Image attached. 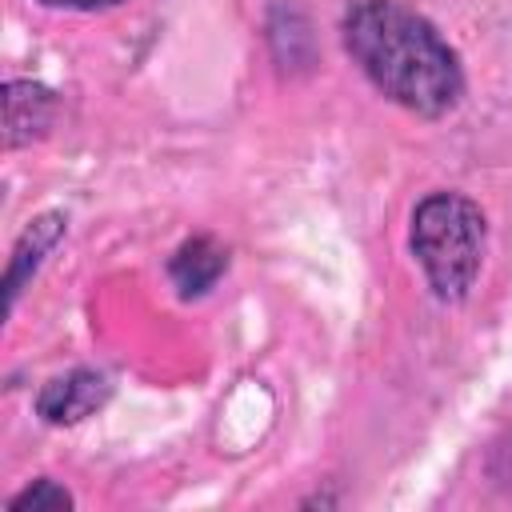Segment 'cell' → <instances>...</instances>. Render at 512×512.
<instances>
[{"mask_svg": "<svg viewBox=\"0 0 512 512\" xmlns=\"http://www.w3.org/2000/svg\"><path fill=\"white\" fill-rule=\"evenodd\" d=\"M224 264H228L224 248L216 240H208V236H196L172 256V280H176L180 296H200V292H208L216 284Z\"/></svg>", "mask_w": 512, "mask_h": 512, "instance_id": "obj_5", "label": "cell"}, {"mask_svg": "<svg viewBox=\"0 0 512 512\" xmlns=\"http://www.w3.org/2000/svg\"><path fill=\"white\" fill-rule=\"evenodd\" d=\"M412 252L440 300H460L484 260V216L456 192H432L412 212Z\"/></svg>", "mask_w": 512, "mask_h": 512, "instance_id": "obj_2", "label": "cell"}, {"mask_svg": "<svg viewBox=\"0 0 512 512\" xmlns=\"http://www.w3.org/2000/svg\"><path fill=\"white\" fill-rule=\"evenodd\" d=\"M344 44L360 72L416 116H444L464 92V72L448 40L396 0H360L344 16Z\"/></svg>", "mask_w": 512, "mask_h": 512, "instance_id": "obj_1", "label": "cell"}, {"mask_svg": "<svg viewBox=\"0 0 512 512\" xmlns=\"http://www.w3.org/2000/svg\"><path fill=\"white\" fill-rule=\"evenodd\" d=\"M24 508H32V512H64V508H72V496L52 480H36L32 488H24L12 500V512H24Z\"/></svg>", "mask_w": 512, "mask_h": 512, "instance_id": "obj_6", "label": "cell"}, {"mask_svg": "<svg viewBox=\"0 0 512 512\" xmlns=\"http://www.w3.org/2000/svg\"><path fill=\"white\" fill-rule=\"evenodd\" d=\"M52 120V96L40 88V84H28V80H12L4 88V136L8 144H24L32 136L44 132V124Z\"/></svg>", "mask_w": 512, "mask_h": 512, "instance_id": "obj_4", "label": "cell"}, {"mask_svg": "<svg viewBox=\"0 0 512 512\" xmlns=\"http://www.w3.org/2000/svg\"><path fill=\"white\" fill-rule=\"evenodd\" d=\"M44 4H56V8H108V4H120V0H44Z\"/></svg>", "mask_w": 512, "mask_h": 512, "instance_id": "obj_7", "label": "cell"}, {"mask_svg": "<svg viewBox=\"0 0 512 512\" xmlns=\"http://www.w3.org/2000/svg\"><path fill=\"white\" fill-rule=\"evenodd\" d=\"M104 396H108V380H104V376H96V372H68V376L52 380V384L40 392L36 408H40V416L52 420V424H76V420H84L92 408H100Z\"/></svg>", "mask_w": 512, "mask_h": 512, "instance_id": "obj_3", "label": "cell"}]
</instances>
